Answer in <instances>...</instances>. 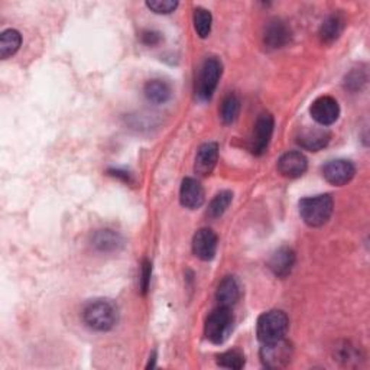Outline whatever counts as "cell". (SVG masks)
Listing matches in <instances>:
<instances>
[{
	"mask_svg": "<svg viewBox=\"0 0 370 370\" xmlns=\"http://www.w3.org/2000/svg\"><path fill=\"white\" fill-rule=\"evenodd\" d=\"M308 168V161L302 152L291 150L284 153V155L278 161V171L281 172L285 178H299L305 174Z\"/></svg>",
	"mask_w": 370,
	"mask_h": 370,
	"instance_id": "7c38bea8",
	"label": "cell"
},
{
	"mask_svg": "<svg viewBox=\"0 0 370 370\" xmlns=\"http://www.w3.org/2000/svg\"><path fill=\"white\" fill-rule=\"evenodd\" d=\"M295 263V253L288 246H282L269 259V269L278 278H287Z\"/></svg>",
	"mask_w": 370,
	"mask_h": 370,
	"instance_id": "2e32d148",
	"label": "cell"
},
{
	"mask_svg": "<svg viewBox=\"0 0 370 370\" xmlns=\"http://www.w3.org/2000/svg\"><path fill=\"white\" fill-rule=\"evenodd\" d=\"M331 135L324 128H304L297 135V143L310 152H318L328 145Z\"/></svg>",
	"mask_w": 370,
	"mask_h": 370,
	"instance_id": "4fadbf2b",
	"label": "cell"
},
{
	"mask_svg": "<svg viewBox=\"0 0 370 370\" xmlns=\"http://www.w3.org/2000/svg\"><path fill=\"white\" fill-rule=\"evenodd\" d=\"M233 313L227 306H219L214 310L205 321V337L214 345H222L227 340L233 328Z\"/></svg>",
	"mask_w": 370,
	"mask_h": 370,
	"instance_id": "277c9868",
	"label": "cell"
},
{
	"mask_svg": "<svg viewBox=\"0 0 370 370\" xmlns=\"http://www.w3.org/2000/svg\"><path fill=\"white\" fill-rule=\"evenodd\" d=\"M217 160H219V145L214 142L204 143L200 146L197 152L194 169L198 175L207 177L213 172L215 165H217Z\"/></svg>",
	"mask_w": 370,
	"mask_h": 370,
	"instance_id": "5bb4252c",
	"label": "cell"
},
{
	"mask_svg": "<svg viewBox=\"0 0 370 370\" xmlns=\"http://www.w3.org/2000/svg\"><path fill=\"white\" fill-rule=\"evenodd\" d=\"M343 28H345V20L340 15H331L328 16L321 28H320V38L321 42L324 44H331L334 42L338 37L342 35L343 32Z\"/></svg>",
	"mask_w": 370,
	"mask_h": 370,
	"instance_id": "ffe728a7",
	"label": "cell"
},
{
	"mask_svg": "<svg viewBox=\"0 0 370 370\" xmlns=\"http://www.w3.org/2000/svg\"><path fill=\"white\" fill-rule=\"evenodd\" d=\"M150 276H152V263H150L148 259H143V262H142V268H141V280H139L141 292H142L143 295L149 291Z\"/></svg>",
	"mask_w": 370,
	"mask_h": 370,
	"instance_id": "4316f807",
	"label": "cell"
},
{
	"mask_svg": "<svg viewBox=\"0 0 370 370\" xmlns=\"http://www.w3.org/2000/svg\"><path fill=\"white\" fill-rule=\"evenodd\" d=\"M291 41V29L281 19H272L263 32V44L268 49H281Z\"/></svg>",
	"mask_w": 370,
	"mask_h": 370,
	"instance_id": "9c48e42d",
	"label": "cell"
},
{
	"mask_svg": "<svg viewBox=\"0 0 370 370\" xmlns=\"http://www.w3.org/2000/svg\"><path fill=\"white\" fill-rule=\"evenodd\" d=\"M109 174L113 175V177H117V178L123 179L125 182H132V179H131V174L126 172V171H121V169H110Z\"/></svg>",
	"mask_w": 370,
	"mask_h": 370,
	"instance_id": "f546056e",
	"label": "cell"
},
{
	"mask_svg": "<svg viewBox=\"0 0 370 370\" xmlns=\"http://www.w3.org/2000/svg\"><path fill=\"white\" fill-rule=\"evenodd\" d=\"M239 112H240V102L236 95H232L230 92L229 96L225 97L222 107H220V117L223 123L230 125V123H233L237 119Z\"/></svg>",
	"mask_w": 370,
	"mask_h": 370,
	"instance_id": "603a6c76",
	"label": "cell"
},
{
	"mask_svg": "<svg viewBox=\"0 0 370 370\" xmlns=\"http://www.w3.org/2000/svg\"><path fill=\"white\" fill-rule=\"evenodd\" d=\"M290 328V320L284 311H268L258 320L256 334L262 343H270L285 338Z\"/></svg>",
	"mask_w": 370,
	"mask_h": 370,
	"instance_id": "3957f363",
	"label": "cell"
},
{
	"mask_svg": "<svg viewBox=\"0 0 370 370\" xmlns=\"http://www.w3.org/2000/svg\"><path fill=\"white\" fill-rule=\"evenodd\" d=\"M356 174V168L350 161L346 160H335L330 161L323 167V177L330 182L331 185H342L349 184Z\"/></svg>",
	"mask_w": 370,
	"mask_h": 370,
	"instance_id": "52a82bcc",
	"label": "cell"
},
{
	"mask_svg": "<svg viewBox=\"0 0 370 370\" xmlns=\"http://www.w3.org/2000/svg\"><path fill=\"white\" fill-rule=\"evenodd\" d=\"M310 112L318 125L330 126L333 123H335L338 116H340V106H338L335 99L330 96H323L311 105Z\"/></svg>",
	"mask_w": 370,
	"mask_h": 370,
	"instance_id": "ba28073f",
	"label": "cell"
},
{
	"mask_svg": "<svg viewBox=\"0 0 370 370\" xmlns=\"http://www.w3.org/2000/svg\"><path fill=\"white\" fill-rule=\"evenodd\" d=\"M179 200L185 208H200L204 203V190L201 184L194 178H185L181 184Z\"/></svg>",
	"mask_w": 370,
	"mask_h": 370,
	"instance_id": "9a60e30c",
	"label": "cell"
},
{
	"mask_svg": "<svg viewBox=\"0 0 370 370\" xmlns=\"http://www.w3.org/2000/svg\"><path fill=\"white\" fill-rule=\"evenodd\" d=\"M146 6L155 13L168 15L177 9L178 4L175 0H149V2H146Z\"/></svg>",
	"mask_w": 370,
	"mask_h": 370,
	"instance_id": "484cf974",
	"label": "cell"
},
{
	"mask_svg": "<svg viewBox=\"0 0 370 370\" xmlns=\"http://www.w3.org/2000/svg\"><path fill=\"white\" fill-rule=\"evenodd\" d=\"M91 244L95 246L99 252L113 253L123 248V237L114 230L103 229V230H97L95 234H92Z\"/></svg>",
	"mask_w": 370,
	"mask_h": 370,
	"instance_id": "e0dca14e",
	"label": "cell"
},
{
	"mask_svg": "<svg viewBox=\"0 0 370 370\" xmlns=\"http://www.w3.org/2000/svg\"><path fill=\"white\" fill-rule=\"evenodd\" d=\"M222 63L217 58H207L200 71L198 85H197V95L203 100H210L213 92L217 88L219 80L222 77Z\"/></svg>",
	"mask_w": 370,
	"mask_h": 370,
	"instance_id": "8992f818",
	"label": "cell"
},
{
	"mask_svg": "<svg viewBox=\"0 0 370 370\" xmlns=\"http://www.w3.org/2000/svg\"><path fill=\"white\" fill-rule=\"evenodd\" d=\"M217 363L226 369L240 370L244 366V356L239 350H229L217 357Z\"/></svg>",
	"mask_w": 370,
	"mask_h": 370,
	"instance_id": "d4e9b609",
	"label": "cell"
},
{
	"mask_svg": "<svg viewBox=\"0 0 370 370\" xmlns=\"http://www.w3.org/2000/svg\"><path fill=\"white\" fill-rule=\"evenodd\" d=\"M217 234L211 229H200L193 239V252L201 261H211L217 252Z\"/></svg>",
	"mask_w": 370,
	"mask_h": 370,
	"instance_id": "8fae6325",
	"label": "cell"
},
{
	"mask_svg": "<svg viewBox=\"0 0 370 370\" xmlns=\"http://www.w3.org/2000/svg\"><path fill=\"white\" fill-rule=\"evenodd\" d=\"M333 198L328 194L306 197L299 201V214L305 225L310 227L324 226L333 214Z\"/></svg>",
	"mask_w": 370,
	"mask_h": 370,
	"instance_id": "7a4b0ae2",
	"label": "cell"
},
{
	"mask_svg": "<svg viewBox=\"0 0 370 370\" xmlns=\"http://www.w3.org/2000/svg\"><path fill=\"white\" fill-rule=\"evenodd\" d=\"M366 83V76L362 70H354L352 71L347 77H346V87H349L350 90H360V87Z\"/></svg>",
	"mask_w": 370,
	"mask_h": 370,
	"instance_id": "83f0119b",
	"label": "cell"
},
{
	"mask_svg": "<svg viewBox=\"0 0 370 370\" xmlns=\"http://www.w3.org/2000/svg\"><path fill=\"white\" fill-rule=\"evenodd\" d=\"M119 318V311L114 302L110 299H92L83 310L84 323L96 331L112 330Z\"/></svg>",
	"mask_w": 370,
	"mask_h": 370,
	"instance_id": "6da1fadb",
	"label": "cell"
},
{
	"mask_svg": "<svg viewBox=\"0 0 370 370\" xmlns=\"http://www.w3.org/2000/svg\"><path fill=\"white\" fill-rule=\"evenodd\" d=\"M292 359V346L285 338L281 340L263 343L261 349V360L268 369H282L290 364Z\"/></svg>",
	"mask_w": 370,
	"mask_h": 370,
	"instance_id": "5b68a950",
	"label": "cell"
},
{
	"mask_svg": "<svg viewBox=\"0 0 370 370\" xmlns=\"http://www.w3.org/2000/svg\"><path fill=\"white\" fill-rule=\"evenodd\" d=\"M233 200V194L230 191H222L217 196H215L210 205H208V211L207 214L210 215L211 219H219L222 215L226 213V210L229 208V205L232 204Z\"/></svg>",
	"mask_w": 370,
	"mask_h": 370,
	"instance_id": "7402d4cb",
	"label": "cell"
},
{
	"mask_svg": "<svg viewBox=\"0 0 370 370\" xmlns=\"http://www.w3.org/2000/svg\"><path fill=\"white\" fill-rule=\"evenodd\" d=\"M22 44V37L16 29H6L0 35V56L8 59L15 55Z\"/></svg>",
	"mask_w": 370,
	"mask_h": 370,
	"instance_id": "44dd1931",
	"label": "cell"
},
{
	"mask_svg": "<svg viewBox=\"0 0 370 370\" xmlns=\"http://www.w3.org/2000/svg\"><path fill=\"white\" fill-rule=\"evenodd\" d=\"M161 41V35L155 30H145L142 34V42L148 47H153V45H158Z\"/></svg>",
	"mask_w": 370,
	"mask_h": 370,
	"instance_id": "f1b7e54d",
	"label": "cell"
},
{
	"mask_svg": "<svg viewBox=\"0 0 370 370\" xmlns=\"http://www.w3.org/2000/svg\"><path fill=\"white\" fill-rule=\"evenodd\" d=\"M145 96L149 102L152 103H157V105H162L165 102H168L172 96V90L171 85L164 81V80H150L145 84L143 88Z\"/></svg>",
	"mask_w": 370,
	"mask_h": 370,
	"instance_id": "d6986e66",
	"label": "cell"
},
{
	"mask_svg": "<svg viewBox=\"0 0 370 370\" xmlns=\"http://www.w3.org/2000/svg\"><path fill=\"white\" fill-rule=\"evenodd\" d=\"M211 13L204 8H197L194 11V28L200 38H207L211 32Z\"/></svg>",
	"mask_w": 370,
	"mask_h": 370,
	"instance_id": "cb8c5ba5",
	"label": "cell"
},
{
	"mask_svg": "<svg viewBox=\"0 0 370 370\" xmlns=\"http://www.w3.org/2000/svg\"><path fill=\"white\" fill-rule=\"evenodd\" d=\"M215 298L219 301L220 306L232 308L240 298V285L234 276H226L219 284Z\"/></svg>",
	"mask_w": 370,
	"mask_h": 370,
	"instance_id": "ac0fdd59",
	"label": "cell"
},
{
	"mask_svg": "<svg viewBox=\"0 0 370 370\" xmlns=\"http://www.w3.org/2000/svg\"><path fill=\"white\" fill-rule=\"evenodd\" d=\"M273 133V117L269 113H263L258 117L253 138H252V152L255 155H262L268 149V145Z\"/></svg>",
	"mask_w": 370,
	"mask_h": 370,
	"instance_id": "30bf717a",
	"label": "cell"
}]
</instances>
